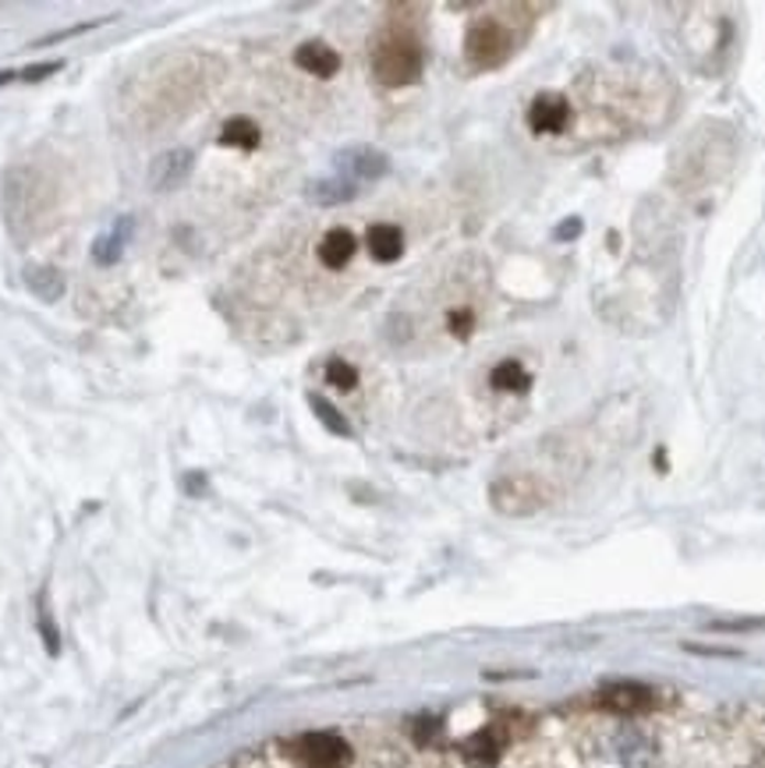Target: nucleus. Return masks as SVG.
<instances>
[{"label":"nucleus","mask_w":765,"mask_h":768,"mask_svg":"<svg viewBox=\"0 0 765 768\" xmlns=\"http://www.w3.org/2000/svg\"><path fill=\"white\" fill-rule=\"evenodd\" d=\"M14 78H22V71H0V86H8V82H14Z\"/></svg>","instance_id":"obj_24"},{"label":"nucleus","mask_w":765,"mask_h":768,"mask_svg":"<svg viewBox=\"0 0 765 768\" xmlns=\"http://www.w3.org/2000/svg\"><path fill=\"white\" fill-rule=\"evenodd\" d=\"M22 280L32 294H36L40 301H60L64 291H68V283H64V274L54 266H43V263H29L22 269Z\"/></svg>","instance_id":"obj_11"},{"label":"nucleus","mask_w":765,"mask_h":768,"mask_svg":"<svg viewBox=\"0 0 765 768\" xmlns=\"http://www.w3.org/2000/svg\"><path fill=\"white\" fill-rule=\"evenodd\" d=\"M500 750H503V741H500L497 730H478L475 737H468L465 744H461V755H465L472 765H483V768L497 765Z\"/></svg>","instance_id":"obj_16"},{"label":"nucleus","mask_w":765,"mask_h":768,"mask_svg":"<svg viewBox=\"0 0 765 768\" xmlns=\"http://www.w3.org/2000/svg\"><path fill=\"white\" fill-rule=\"evenodd\" d=\"M132 216H121L118 223H114V231H107V234H100L96 237V245H92V259H96V266H114V263H121V255H124V248H127V237H132Z\"/></svg>","instance_id":"obj_12"},{"label":"nucleus","mask_w":765,"mask_h":768,"mask_svg":"<svg viewBox=\"0 0 765 768\" xmlns=\"http://www.w3.org/2000/svg\"><path fill=\"white\" fill-rule=\"evenodd\" d=\"M373 75L382 86H411L422 75V46L408 36H390L373 51Z\"/></svg>","instance_id":"obj_1"},{"label":"nucleus","mask_w":765,"mask_h":768,"mask_svg":"<svg viewBox=\"0 0 765 768\" xmlns=\"http://www.w3.org/2000/svg\"><path fill=\"white\" fill-rule=\"evenodd\" d=\"M451 323H454V333H461V337H465L468 326H472V315H468V312H461V315H454V319H451Z\"/></svg>","instance_id":"obj_23"},{"label":"nucleus","mask_w":765,"mask_h":768,"mask_svg":"<svg viewBox=\"0 0 765 768\" xmlns=\"http://www.w3.org/2000/svg\"><path fill=\"white\" fill-rule=\"evenodd\" d=\"M295 758L306 768H347L351 744L341 733H306V737L295 744Z\"/></svg>","instance_id":"obj_3"},{"label":"nucleus","mask_w":765,"mask_h":768,"mask_svg":"<svg viewBox=\"0 0 765 768\" xmlns=\"http://www.w3.org/2000/svg\"><path fill=\"white\" fill-rule=\"evenodd\" d=\"M599 705L620 715H637L656 705V694H652L645 683H610V687H602Z\"/></svg>","instance_id":"obj_8"},{"label":"nucleus","mask_w":765,"mask_h":768,"mask_svg":"<svg viewBox=\"0 0 765 768\" xmlns=\"http://www.w3.org/2000/svg\"><path fill=\"white\" fill-rule=\"evenodd\" d=\"M309 404H312V411H315V419H319V422H323V425H326V428L333 432V436H344V439L351 436V425H347V419H344V414H341L337 408H333V404H330V400H326V397H319V393H312V397H309Z\"/></svg>","instance_id":"obj_19"},{"label":"nucleus","mask_w":765,"mask_h":768,"mask_svg":"<svg viewBox=\"0 0 765 768\" xmlns=\"http://www.w3.org/2000/svg\"><path fill=\"white\" fill-rule=\"evenodd\" d=\"M581 234V220H567V223H561V227H556V237H578Z\"/></svg>","instance_id":"obj_22"},{"label":"nucleus","mask_w":765,"mask_h":768,"mask_svg":"<svg viewBox=\"0 0 765 768\" xmlns=\"http://www.w3.org/2000/svg\"><path fill=\"white\" fill-rule=\"evenodd\" d=\"M355 255V234L344 227H333L323 242H319V263L326 269H344Z\"/></svg>","instance_id":"obj_15"},{"label":"nucleus","mask_w":765,"mask_h":768,"mask_svg":"<svg viewBox=\"0 0 765 768\" xmlns=\"http://www.w3.org/2000/svg\"><path fill=\"white\" fill-rule=\"evenodd\" d=\"M326 379H330L337 390H355V387H358V372H355V365H347L344 358H333V361L326 365Z\"/></svg>","instance_id":"obj_20"},{"label":"nucleus","mask_w":765,"mask_h":768,"mask_svg":"<svg viewBox=\"0 0 765 768\" xmlns=\"http://www.w3.org/2000/svg\"><path fill=\"white\" fill-rule=\"evenodd\" d=\"M539 492L532 478H500L492 486V507L503 510V514H532L539 510Z\"/></svg>","instance_id":"obj_5"},{"label":"nucleus","mask_w":765,"mask_h":768,"mask_svg":"<svg viewBox=\"0 0 765 768\" xmlns=\"http://www.w3.org/2000/svg\"><path fill=\"white\" fill-rule=\"evenodd\" d=\"M295 64L301 71L315 75V78H333L341 71V57L326 43H301L295 51Z\"/></svg>","instance_id":"obj_10"},{"label":"nucleus","mask_w":765,"mask_h":768,"mask_svg":"<svg viewBox=\"0 0 765 768\" xmlns=\"http://www.w3.org/2000/svg\"><path fill=\"white\" fill-rule=\"evenodd\" d=\"M365 245H369V255L376 263H393L404 252V234L393 223H373L369 234H365Z\"/></svg>","instance_id":"obj_13"},{"label":"nucleus","mask_w":765,"mask_h":768,"mask_svg":"<svg viewBox=\"0 0 765 768\" xmlns=\"http://www.w3.org/2000/svg\"><path fill=\"white\" fill-rule=\"evenodd\" d=\"M220 142L223 146H234V149H255L259 146V124L248 121V118H231L220 127Z\"/></svg>","instance_id":"obj_17"},{"label":"nucleus","mask_w":765,"mask_h":768,"mask_svg":"<svg viewBox=\"0 0 765 768\" xmlns=\"http://www.w3.org/2000/svg\"><path fill=\"white\" fill-rule=\"evenodd\" d=\"M64 68V60H46V64H32V68H25L22 71V78L25 82H40V78H46V75H54V71H60Z\"/></svg>","instance_id":"obj_21"},{"label":"nucleus","mask_w":765,"mask_h":768,"mask_svg":"<svg viewBox=\"0 0 765 768\" xmlns=\"http://www.w3.org/2000/svg\"><path fill=\"white\" fill-rule=\"evenodd\" d=\"M337 167H341V174L347 181H376V178H382V174L390 170V159L382 156L379 149H373V146H355V149H344L341 156H337Z\"/></svg>","instance_id":"obj_6"},{"label":"nucleus","mask_w":765,"mask_h":768,"mask_svg":"<svg viewBox=\"0 0 765 768\" xmlns=\"http://www.w3.org/2000/svg\"><path fill=\"white\" fill-rule=\"evenodd\" d=\"M489 382L497 390H507V393H521V390H529L532 387V376L524 372V365L521 361H500L497 369H492Z\"/></svg>","instance_id":"obj_18"},{"label":"nucleus","mask_w":765,"mask_h":768,"mask_svg":"<svg viewBox=\"0 0 765 768\" xmlns=\"http://www.w3.org/2000/svg\"><path fill=\"white\" fill-rule=\"evenodd\" d=\"M191 167H196V156L191 149H167L159 153L149 164V188L153 191H174L188 181Z\"/></svg>","instance_id":"obj_4"},{"label":"nucleus","mask_w":765,"mask_h":768,"mask_svg":"<svg viewBox=\"0 0 765 768\" xmlns=\"http://www.w3.org/2000/svg\"><path fill=\"white\" fill-rule=\"evenodd\" d=\"M306 196H309V202H315V205H344V202H351L358 196V188H355V181H347L344 174H337V178H319V181H312L309 188H306Z\"/></svg>","instance_id":"obj_14"},{"label":"nucleus","mask_w":765,"mask_h":768,"mask_svg":"<svg viewBox=\"0 0 765 768\" xmlns=\"http://www.w3.org/2000/svg\"><path fill=\"white\" fill-rule=\"evenodd\" d=\"M510 46H514V40H510V32H507L503 22L478 19L468 29L465 54H468V60L475 64V68H497V64H503L510 57Z\"/></svg>","instance_id":"obj_2"},{"label":"nucleus","mask_w":765,"mask_h":768,"mask_svg":"<svg viewBox=\"0 0 765 768\" xmlns=\"http://www.w3.org/2000/svg\"><path fill=\"white\" fill-rule=\"evenodd\" d=\"M529 124L539 135H561L570 124V103L561 92H542L539 100L529 107Z\"/></svg>","instance_id":"obj_7"},{"label":"nucleus","mask_w":765,"mask_h":768,"mask_svg":"<svg viewBox=\"0 0 765 768\" xmlns=\"http://www.w3.org/2000/svg\"><path fill=\"white\" fill-rule=\"evenodd\" d=\"M613 750L624 768H652V761H656V744L642 730H620Z\"/></svg>","instance_id":"obj_9"}]
</instances>
